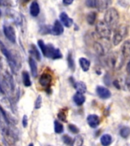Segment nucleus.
Returning <instances> with one entry per match:
<instances>
[{
    "label": "nucleus",
    "instance_id": "1",
    "mask_svg": "<svg viewBox=\"0 0 130 146\" xmlns=\"http://www.w3.org/2000/svg\"><path fill=\"white\" fill-rule=\"evenodd\" d=\"M107 66L113 70H119L124 64V57L119 52H112L106 59Z\"/></svg>",
    "mask_w": 130,
    "mask_h": 146
},
{
    "label": "nucleus",
    "instance_id": "2",
    "mask_svg": "<svg viewBox=\"0 0 130 146\" xmlns=\"http://www.w3.org/2000/svg\"><path fill=\"white\" fill-rule=\"evenodd\" d=\"M119 15L117 10L114 8L109 9L106 11L104 15V21L107 25H108L110 27L116 26V24L118 23Z\"/></svg>",
    "mask_w": 130,
    "mask_h": 146
},
{
    "label": "nucleus",
    "instance_id": "3",
    "mask_svg": "<svg viewBox=\"0 0 130 146\" xmlns=\"http://www.w3.org/2000/svg\"><path fill=\"white\" fill-rule=\"evenodd\" d=\"M96 32L101 39L109 40L111 35V27L104 21H99L96 25Z\"/></svg>",
    "mask_w": 130,
    "mask_h": 146
},
{
    "label": "nucleus",
    "instance_id": "4",
    "mask_svg": "<svg viewBox=\"0 0 130 146\" xmlns=\"http://www.w3.org/2000/svg\"><path fill=\"white\" fill-rule=\"evenodd\" d=\"M0 129L4 138V141H5V142L9 146H13L17 139V136L15 134V132L9 126H5L2 124L0 125Z\"/></svg>",
    "mask_w": 130,
    "mask_h": 146
},
{
    "label": "nucleus",
    "instance_id": "5",
    "mask_svg": "<svg viewBox=\"0 0 130 146\" xmlns=\"http://www.w3.org/2000/svg\"><path fill=\"white\" fill-rule=\"evenodd\" d=\"M128 28L124 25H119L114 31L113 36V45L116 46L123 40V39L127 36Z\"/></svg>",
    "mask_w": 130,
    "mask_h": 146
},
{
    "label": "nucleus",
    "instance_id": "6",
    "mask_svg": "<svg viewBox=\"0 0 130 146\" xmlns=\"http://www.w3.org/2000/svg\"><path fill=\"white\" fill-rule=\"evenodd\" d=\"M46 57H50L52 59H61L62 57V55L59 49L55 48L52 44H48L47 52H46Z\"/></svg>",
    "mask_w": 130,
    "mask_h": 146
},
{
    "label": "nucleus",
    "instance_id": "7",
    "mask_svg": "<svg viewBox=\"0 0 130 146\" xmlns=\"http://www.w3.org/2000/svg\"><path fill=\"white\" fill-rule=\"evenodd\" d=\"M52 81V75H50V73L44 72L40 75V79H39V83L41 86L45 87L48 89V88H50L51 85Z\"/></svg>",
    "mask_w": 130,
    "mask_h": 146
},
{
    "label": "nucleus",
    "instance_id": "8",
    "mask_svg": "<svg viewBox=\"0 0 130 146\" xmlns=\"http://www.w3.org/2000/svg\"><path fill=\"white\" fill-rule=\"evenodd\" d=\"M3 32L7 38L11 41V43L16 42L15 31L11 26H3Z\"/></svg>",
    "mask_w": 130,
    "mask_h": 146
},
{
    "label": "nucleus",
    "instance_id": "9",
    "mask_svg": "<svg viewBox=\"0 0 130 146\" xmlns=\"http://www.w3.org/2000/svg\"><path fill=\"white\" fill-rule=\"evenodd\" d=\"M112 0H94V7L99 11H104L112 4Z\"/></svg>",
    "mask_w": 130,
    "mask_h": 146
},
{
    "label": "nucleus",
    "instance_id": "10",
    "mask_svg": "<svg viewBox=\"0 0 130 146\" xmlns=\"http://www.w3.org/2000/svg\"><path fill=\"white\" fill-rule=\"evenodd\" d=\"M96 91L98 95L101 99H109L111 97V92L109 91V89L103 86H98L96 88Z\"/></svg>",
    "mask_w": 130,
    "mask_h": 146
},
{
    "label": "nucleus",
    "instance_id": "11",
    "mask_svg": "<svg viewBox=\"0 0 130 146\" xmlns=\"http://www.w3.org/2000/svg\"><path fill=\"white\" fill-rule=\"evenodd\" d=\"M87 122H88V124L90 127L94 129V128H97L98 125H100V120L98 115L91 114L87 117Z\"/></svg>",
    "mask_w": 130,
    "mask_h": 146
},
{
    "label": "nucleus",
    "instance_id": "12",
    "mask_svg": "<svg viewBox=\"0 0 130 146\" xmlns=\"http://www.w3.org/2000/svg\"><path fill=\"white\" fill-rule=\"evenodd\" d=\"M64 31L63 26L62 25L61 23L59 22V21H56L54 23V25L53 27H52V30H51V34H53V35H61Z\"/></svg>",
    "mask_w": 130,
    "mask_h": 146
},
{
    "label": "nucleus",
    "instance_id": "13",
    "mask_svg": "<svg viewBox=\"0 0 130 146\" xmlns=\"http://www.w3.org/2000/svg\"><path fill=\"white\" fill-rule=\"evenodd\" d=\"M59 18H60V20H61L64 26H66V27H70L73 24L72 19L69 18L66 12H62L59 15Z\"/></svg>",
    "mask_w": 130,
    "mask_h": 146
},
{
    "label": "nucleus",
    "instance_id": "14",
    "mask_svg": "<svg viewBox=\"0 0 130 146\" xmlns=\"http://www.w3.org/2000/svg\"><path fill=\"white\" fill-rule=\"evenodd\" d=\"M122 55L124 58L130 57V40H125L122 45Z\"/></svg>",
    "mask_w": 130,
    "mask_h": 146
},
{
    "label": "nucleus",
    "instance_id": "15",
    "mask_svg": "<svg viewBox=\"0 0 130 146\" xmlns=\"http://www.w3.org/2000/svg\"><path fill=\"white\" fill-rule=\"evenodd\" d=\"M94 50L95 51L98 55L100 56H103L106 53V50H105L104 46L103 45L102 43H100V42H94Z\"/></svg>",
    "mask_w": 130,
    "mask_h": 146
},
{
    "label": "nucleus",
    "instance_id": "16",
    "mask_svg": "<svg viewBox=\"0 0 130 146\" xmlns=\"http://www.w3.org/2000/svg\"><path fill=\"white\" fill-rule=\"evenodd\" d=\"M73 100L75 103V104L78 106H82L84 102H85V97L84 94L77 92L73 97Z\"/></svg>",
    "mask_w": 130,
    "mask_h": 146
},
{
    "label": "nucleus",
    "instance_id": "17",
    "mask_svg": "<svg viewBox=\"0 0 130 146\" xmlns=\"http://www.w3.org/2000/svg\"><path fill=\"white\" fill-rule=\"evenodd\" d=\"M30 13L33 17H36L40 14V6L36 1H34L30 6Z\"/></svg>",
    "mask_w": 130,
    "mask_h": 146
},
{
    "label": "nucleus",
    "instance_id": "18",
    "mask_svg": "<svg viewBox=\"0 0 130 146\" xmlns=\"http://www.w3.org/2000/svg\"><path fill=\"white\" fill-rule=\"evenodd\" d=\"M79 63L80 66H81V68H82V70L84 72H88L90 68V66H91V62L89 61L88 59H86V58H80L79 59Z\"/></svg>",
    "mask_w": 130,
    "mask_h": 146
},
{
    "label": "nucleus",
    "instance_id": "19",
    "mask_svg": "<svg viewBox=\"0 0 130 146\" xmlns=\"http://www.w3.org/2000/svg\"><path fill=\"white\" fill-rule=\"evenodd\" d=\"M74 87L77 90V92L84 94L87 91V86L83 82H77L74 83Z\"/></svg>",
    "mask_w": 130,
    "mask_h": 146
},
{
    "label": "nucleus",
    "instance_id": "20",
    "mask_svg": "<svg viewBox=\"0 0 130 146\" xmlns=\"http://www.w3.org/2000/svg\"><path fill=\"white\" fill-rule=\"evenodd\" d=\"M29 65L31 67V71L33 77H36L37 75V66H36V61L33 57L29 58Z\"/></svg>",
    "mask_w": 130,
    "mask_h": 146
},
{
    "label": "nucleus",
    "instance_id": "21",
    "mask_svg": "<svg viewBox=\"0 0 130 146\" xmlns=\"http://www.w3.org/2000/svg\"><path fill=\"white\" fill-rule=\"evenodd\" d=\"M113 139L110 135L105 134L103 135L101 138H100V143L103 146H109L111 145Z\"/></svg>",
    "mask_w": 130,
    "mask_h": 146
},
{
    "label": "nucleus",
    "instance_id": "22",
    "mask_svg": "<svg viewBox=\"0 0 130 146\" xmlns=\"http://www.w3.org/2000/svg\"><path fill=\"white\" fill-rule=\"evenodd\" d=\"M5 78L6 80L7 84H9V86L10 87V88L12 91L15 90V83H14L13 78H12V76H11L9 72L5 73Z\"/></svg>",
    "mask_w": 130,
    "mask_h": 146
},
{
    "label": "nucleus",
    "instance_id": "23",
    "mask_svg": "<svg viewBox=\"0 0 130 146\" xmlns=\"http://www.w3.org/2000/svg\"><path fill=\"white\" fill-rule=\"evenodd\" d=\"M22 78H23V83L26 87H30L31 85V78H30V75L27 72L25 71L22 72Z\"/></svg>",
    "mask_w": 130,
    "mask_h": 146
},
{
    "label": "nucleus",
    "instance_id": "24",
    "mask_svg": "<svg viewBox=\"0 0 130 146\" xmlns=\"http://www.w3.org/2000/svg\"><path fill=\"white\" fill-rule=\"evenodd\" d=\"M84 142V139L82 135H77L72 141L71 146H82Z\"/></svg>",
    "mask_w": 130,
    "mask_h": 146
},
{
    "label": "nucleus",
    "instance_id": "25",
    "mask_svg": "<svg viewBox=\"0 0 130 146\" xmlns=\"http://www.w3.org/2000/svg\"><path fill=\"white\" fill-rule=\"evenodd\" d=\"M54 130L55 132L57 134H61L64 131V127L62 123H60L59 121H54Z\"/></svg>",
    "mask_w": 130,
    "mask_h": 146
},
{
    "label": "nucleus",
    "instance_id": "26",
    "mask_svg": "<svg viewBox=\"0 0 130 146\" xmlns=\"http://www.w3.org/2000/svg\"><path fill=\"white\" fill-rule=\"evenodd\" d=\"M119 134L123 139H127L130 135V128L128 126H123L119 131Z\"/></svg>",
    "mask_w": 130,
    "mask_h": 146
},
{
    "label": "nucleus",
    "instance_id": "27",
    "mask_svg": "<svg viewBox=\"0 0 130 146\" xmlns=\"http://www.w3.org/2000/svg\"><path fill=\"white\" fill-rule=\"evenodd\" d=\"M96 18H97V15L95 12H90L87 15V21L90 25H93L95 22Z\"/></svg>",
    "mask_w": 130,
    "mask_h": 146
},
{
    "label": "nucleus",
    "instance_id": "28",
    "mask_svg": "<svg viewBox=\"0 0 130 146\" xmlns=\"http://www.w3.org/2000/svg\"><path fill=\"white\" fill-rule=\"evenodd\" d=\"M67 61H68V67L70 68L71 70L72 71H75V62H74V59H73V57H72V53H68V58H67Z\"/></svg>",
    "mask_w": 130,
    "mask_h": 146
},
{
    "label": "nucleus",
    "instance_id": "29",
    "mask_svg": "<svg viewBox=\"0 0 130 146\" xmlns=\"http://www.w3.org/2000/svg\"><path fill=\"white\" fill-rule=\"evenodd\" d=\"M38 45L40 48L41 51L43 52V55L44 56H46V52H47V45H46L44 42L42 40H39Z\"/></svg>",
    "mask_w": 130,
    "mask_h": 146
},
{
    "label": "nucleus",
    "instance_id": "30",
    "mask_svg": "<svg viewBox=\"0 0 130 146\" xmlns=\"http://www.w3.org/2000/svg\"><path fill=\"white\" fill-rule=\"evenodd\" d=\"M31 53L34 54V56L36 57V59L37 60H39V61L40 60L41 55L38 51V50H37V48L36 47V46L34 45V44H32L31 45Z\"/></svg>",
    "mask_w": 130,
    "mask_h": 146
},
{
    "label": "nucleus",
    "instance_id": "31",
    "mask_svg": "<svg viewBox=\"0 0 130 146\" xmlns=\"http://www.w3.org/2000/svg\"><path fill=\"white\" fill-rule=\"evenodd\" d=\"M0 113L2 114V116H3V118L5 119V123H7V125H10V120L9 119V117H8V115H7L6 112L5 111V110L3 109V107L0 105Z\"/></svg>",
    "mask_w": 130,
    "mask_h": 146
},
{
    "label": "nucleus",
    "instance_id": "32",
    "mask_svg": "<svg viewBox=\"0 0 130 146\" xmlns=\"http://www.w3.org/2000/svg\"><path fill=\"white\" fill-rule=\"evenodd\" d=\"M68 130H69L72 133H73V134H78V133H79V129H78L76 125H74V124H69V125H68Z\"/></svg>",
    "mask_w": 130,
    "mask_h": 146
},
{
    "label": "nucleus",
    "instance_id": "33",
    "mask_svg": "<svg viewBox=\"0 0 130 146\" xmlns=\"http://www.w3.org/2000/svg\"><path fill=\"white\" fill-rule=\"evenodd\" d=\"M58 118H59V119L62 121V122H66L67 121V119H66V113L64 110H61L59 112V113H58Z\"/></svg>",
    "mask_w": 130,
    "mask_h": 146
},
{
    "label": "nucleus",
    "instance_id": "34",
    "mask_svg": "<svg viewBox=\"0 0 130 146\" xmlns=\"http://www.w3.org/2000/svg\"><path fill=\"white\" fill-rule=\"evenodd\" d=\"M62 141H63L64 143L66 144V145H70L73 140L69 135H63V137H62Z\"/></svg>",
    "mask_w": 130,
    "mask_h": 146
},
{
    "label": "nucleus",
    "instance_id": "35",
    "mask_svg": "<svg viewBox=\"0 0 130 146\" xmlns=\"http://www.w3.org/2000/svg\"><path fill=\"white\" fill-rule=\"evenodd\" d=\"M42 106V98H41L40 95H39L37 97V98L35 100V105H34V107L36 109H40Z\"/></svg>",
    "mask_w": 130,
    "mask_h": 146
},
{
    "label": "nucleus",
    "instance_id": "36",
    "mask_svg": "<svg viewBox=\"0 0 130 146\" xmlns=\"http://www.w3.org/2000/svg\"><path fill=\"white\" fill-rule=\"evenodd\" d=\"M22 125L24 127H27V116L26 115H24V116H23Z\"/></svg>",
    "mask_w": 130,
    "mask_h": 146
},
{
    "label": "nucleus",
    "instance_id": "37",
    "mask_svg": "<svg viewBox=\"0 0 130 146\" xmlns=\"http://www.w3.org/2000/svg\"><path fill=\"white\" fill-rule=\"evenodd\" d=\"M86 5L89 7H94V0H87Z\"/></svg>",
    "mask_w": 130,
    "mask_h": 146
},
{
    "label": "nucleus",
    "instance_id": "38",
    "mask_svg": "<svg viewBox=\"0 0 130 146\" xmlns=\"http://www.w3.org/2000/svg\"><path fill=\"white\" fill-rule=\"evenodd\" d=\"M74 0H62V2H63L64 5H69L73 2Z\"/></svg>",
    "mask_w": 130,
    "mask_h": 146
},
{
    "label": "nucleus",
    "instance_id": "39",
    "mask_svg": "<svg viewBox=\"0 0 130 146\" xmlns=\"http://www.w3.org/2000/svg\"><path fill=\"white\" fill-rule=\"evenodd\" d=\"M125 83H126V85L129 87V88L130 89V74H129V75H128L127 78H126Z\"/></svg>",
    "mask_w": 130,
    "mask_h": 146
},
{
    "label": "nucleus",
    "instance_id": "40",
    "mask_svg": "<svg viewBox=\"0 0 130 146\" xmlns=\"http://www.w3.org/2000/svg\"><path fill=\"white\" fill-rule=\"evenodd\" d=\"M126 71H127V72L129 74H130V60L127 63V66H126Z\"/></svg>",
    "mask_w": 130,
    "mask_h": 146
},
{
    "label": "nucleus",
    "instance_id": "41",
    "mask_svg": "<svg viewBox=\"0 0 130 146\" xmlns=\"http://www.w3.org/2000/svg\"><path fill=\"white\" fill-rule=\"evenodd\" d=\"M113 84L115 85V87H116V88H120V85H119V82L117 83V81H114L113 82Z\"/></svg>",
    "mask_w": 130,
    "mask_h": 146
},
{
    "label": "nucleus",
    "instance_id": "42",
    "mask_svg": "<svg viewBox=\"0 0 130 146\" xmlns=\"http://www.w3.org/2000/svg\"><path fill=\"white\" fill-rule=\"evenodd\" d=\"M28 146H34V144H33V143H31Z\"/></svg>",
    "mask_w": 130,
    "mask_h": 146
},
{
    "label": "nucleus",
    "instance_id": "43",
    "mask_svg": "<svg viewBox=\"0 0 130 146\" xmlns=\"http://www.w3.org/2000/svg\"><path fill=\"white\" fill-rule=\"evenodd\" d=\"M23 1H25V2H29L30 0H23Z\"/></svg>",
    "mask_w": 130,
    "mask_h": 146
},
{
    "label": "nucleus",
    "instance_id": "44",
    "mask_svg": "<svg viewBox=\"0 0 130 146\" xmlns=\"http://www.w3.org/2000/svg\"><path fill=\"white\" fill-rule=\"evenodd\" d=\"M1 116H2V114L0 113V123H1Z\"/></svg>",
    "mask_w": 130,
    "mask_h": 146
},
{
    "label": "nucleus",
    "instance_id": "45",
    "mask_svg": "<svg viewBox=\"0 0 130 146\" xmlns=\"http://www.w3.org/2000/svg\"><path fill=\"white\" fill-rule=\"evenodd\" d=\"M1 4H2V2H1V0H0V5H1Z\"/></svg>",
    "mask_w": 130,
    "mask_h": 146
},
{
    "label": "nucleus",
    "instance_id": "46",
    "mask_svg": "<svg viewBox=\"0 0 130 146\" xmlns=\"http://www.w3.org/2000/svg\"><path fill=\"white\" fill-rule=\"evenodd\" d=\"M0 15H1V11H0Z\"/></svg>",
    "mask_w": 130,
    "mask_h": 146
}]
</instances>
